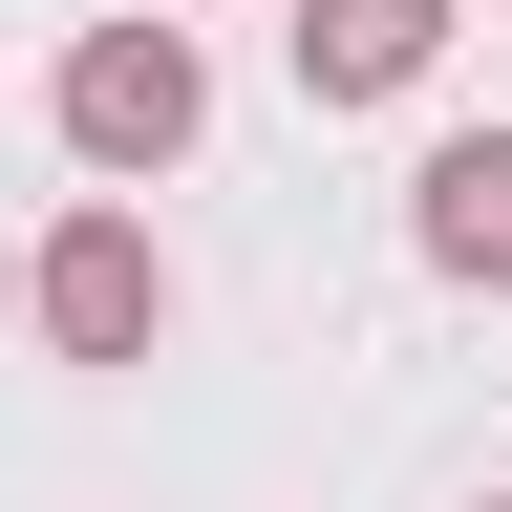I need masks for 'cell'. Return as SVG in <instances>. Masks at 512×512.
Instances as JSON below:
<instances>
[{
  "mask_svg": "<svg viewBox=\"0 0 512 512\" xmlns=\"http://www.w3.org/2000/svg\"><path fill=\"white\" fill-rule=\"evenodd\" d=\"M43 107H64V150H86L107 192H150V171L192 150V128H214V64H192V22H86Z\"/></svg>",
  "mask_w": 512,
  "mask_h": 512,
  "instance_id": "6da1fadb",
  "label": "cell"
},
{
  "mask_svg": "<svg viewBox=\"0 0 512 512\" xmlns=\"http://www.w3.org/2000/svg\"><path fill=\"white\" fill-rule=\"evenodd\" d=\"M22 320H43L64 363H150V342H171V235L128 214V192H86V214L22 256Z\"/></svg>",
  "mask_w": 512,
  "mask_h": 512,
  "instance_id": "7a4b0ae2",
  "label": "cell"
},
{
  "mask_svg": "<svg viewBox=\"0 0 512 512\" xmlns=\"http://www.w3.org/2000/svg\"><path fill=\"white\" fill-rule=\"evenodd\" d=\"M448 22H470V0H278L299 107H406L427 64H448Z\"/></svg>",
  "mask_w": 512,
  "mask_h": 512,
  "instance_id": "3957f363",
  "label": "cell"
},
{
  "mask_svg": "<svg viewBox=\"0 0 512 512\" xmlns=\"http://www.w3.org/2000/svg\"><path fill=\"white\" fill-rule=\"evenodd\" d=\"M406 256L470 278V299H512V128H448V150L406 171Z\"/></svg>",
  "mask_w": 512,
  "mask_h": 512,
  "instance_id": "277c9868",
  "label": "cell"
},
{
  "mask_svg": "<svg viewBox=\"0 0 512 512\" xmlns=\"http://www.w3.org/2000/svg\"><path fill=\"white\" fill-rule=\"evenodd\" d=\"M0 320H22V256H0Z\"/></svg>",
  "mask_w": 512,
  "mask_h": 512,
  "instance_id": "5b68a950",
  "label": "cell"
},
{
  "mask_svg": "<svg viewBox=\"0 0 512 512\" xmlns=\"http://www.w3.org/2000/svg\"><path fill=\"white\" fill-rule=\"evenodd\" d=\"M214 22H256V0H214Z\"/></svg>",
  "mask_w": 512,
  "mask_h": 512,
  "instance_id": "8992f818",
  "label": "cell"
},
{
  "mask_svg": "<svg viewBox=\"0 0 512 512\" xmlns=\"http://www.w3.org/2000/svg\"><path fill=\"white\" fill-rule=\"evenodd\" d=\"M491 512H512V491H491Z\"/></svg>",
  "mask_w": 512,
  "mask_h": 512,
  "instance_id": "52a82bcc",
  "label": "cell"
}]
</instances>
